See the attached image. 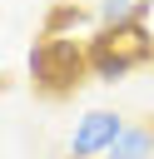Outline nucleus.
Segmentation results:
<instances>
[{"label":"nucleus","instance_id":"obj_1","mask_svg":"<svg viewBox=\"0 0 154 159\" xmlns=\"http://www.w3.org/2000/svg\"><path fill=\"white\" fill-rule=\"evenodd\" d=\"M84 55H89V75L104 80V84H114V80H124L129 70H139V65L154 60V35H149L144 20L99 25V35H89Z\"/></svg>","mask_w":154,"mask_h":159},{"label":"nucleus","instance_id":"obj_5","mask_svg":"<svg viewBox=\"0 0 154 159\" xmlns=\"http://www.w3.org/2000/svg\"><path fill=\"white\" fill-rule=\"evenodd\" d=\"M154 0H99V25H129V20H149Z\"/></svg>","mask_w":154,"mask_h":159},{"label":"nucleus","instance_id":"obj_2","mask_svg":"<svg viewBox=\"0 0 154 159\" xmlns=\"http://www.w3.org/2000/svg\"><path fill=\"white\" fill-rule=\"evenodd\" d=\"M84 70H89V55H84L75 40L50 35V40H40V45L30 50V80H35V89H40V94H50V99L70 94V89L79 84V75H84Z\"/></svg>","mask_w":154,"mask_h":159},{"label":"nucleus","instance_id":"obj_3","mask_svg":"<svg viewBox=\"0 0 154 159\" xmlns=\"http://www.w3.org/2000/svg\"><path fill=\"white\" fill-rule=\"evenodd\" d=\"M124 134V119L114 109H89L84 119H75V134H70V159H99L114 149V139Z\"/></svg>","mask_w":154,"mask_h":159},{"label":"nucleus","instance_id":"obj_4","mask_svg":"<svg viewBox=\"0 0 154 159\" xmlns=\"http://www.w3.org/2000/svg\"><path fill=\"white\" fill-rule=\"evenodd\" d=\"M104 159H154V124H124Z\"/></svg>","mask_w":154,"mask_h":159}]
</instances>
